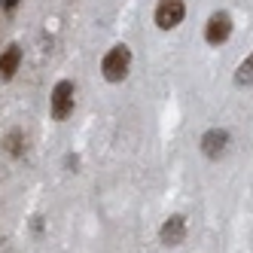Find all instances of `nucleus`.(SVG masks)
I'll return each instance as SVG.
<instances>
[{
    "mask_svg": "<svg viewBox=\"0 0 253 253\" xmlns=\"http://www.w3.org/2000/svg\"><path fill=\"white\" fill-rule=\"evenodd\" d=\"M131 70V49L125 43H116L107 49V55L101 58V74L107 83H122Z\"/></svg>",
    "mask_w": 253,
    "mask_h": 253,
    "instance_id": "obj_1",
    "label": "nucleus"
},
{
    "mask_svg": "<svg viewBox=\"0 0 253 253\" xmlns=\"http://www.w3.org/2000/svg\"><path fill=\"white\" fill-rule=\"evenodd\" d=\"M186 19V0H159L156 12H153V22L159 31H174L180 28Z\"/></svg>",
    "mask_w": 253,
    "mask_h": 253,
    "instance_id": "obj_2",
    "label": "nucleus"
},
{
    "mask_svg": "<svg viewBox=\"0 0 253 253\" xmlns=\"http://www.w3.org/2000/svg\"><path fill=\"white\" fill-rule=\"evenodd\" d=\"M74 95H77V88L70 80H61L55 83V88H52V95H49V110H52V119H67L70 113H74Z\"/></svg>",
    "mask_w": 253,
    "mask_h": 253,
    "instance_id": "obj_3",
    "label": "nucleus"
},
{
    "mask_svg": "<svg viewBox=\"0 0 253 253\" xmlns=\"http://www.w3.org/2000/svg\"><path fill=\"white\" fill-rule=\"evenodd\" d=\"M229 37H232V15L226 9L211 12V19L205 25V43L208 46H223Z\"/></svg>",
    "mask_w": 253,
    "mask_h": 253,
    "instance_id": "obj_4",
    "label": "nucleus"
},
{
    "mask_svg": "<svg viewBox=\"0 0 253 253\" xmlns=\"http://www.w3.org/2000/svg\"><path fill=\"white\" fill-rule=\"evenodd\" d=\"M159 238L165 247H180L186 241V216H180V213H171L165 223H162L159 229Z\"/></svg>",
    "mask_w": 253,
    "mask_h": 253,
    "instance_id": "obj_5",
    "label": "nucleus"
},
{
    "mask_svg": "<svg viewBox=\"0 0 253 253\" xmlns=\"http://www.w3.org/2000/svg\"><path fill=\"white\" fill-rule=\"evenodd\" d=\"M229 143H232V137H229L226 128H211V131L202 134V153L208 159H223L226 150H229Z\"/></svg>",
    "mask_w": 253,
    "mask_h": 253,
    "instance_id": "obj_6",
    "label": "nucleus"
},
{
    "mask_svg": "<svg viewBox=\"0 0 253 253\" xmlns=\"http://www.w3.org/2000/svg\"><path fill=\"white\" fill-rule=\"evenodd\" d=\"M19 64H22V46L9 43L3 52H0V80L9 83L15 74H19Z\"/></svg>",
    "mask_w": 253,
    "mask_h": 253,
    "instance_id": "obj_7",
    "label": "nucleus"
},
{
    "mask_svg": "<svg viewBox=\"0 0 253 253\" xmlns=\"http://www.w3.org/2000/svg\"><path fill=\"white\" fill-rule=\"evenodd\" d=\"M235 83H238V85H253V52L235 67Z\"/></svg>",
    "mask_w": 253,
    "mask_h": 253,
    "instance_id": "obj_8",
    "label": "nucleus"
},
{
    "mask_svg": "<svg viewBox=\"0 0 253 253\" xmlns=\"http://www.w3.org/2000/svg\"><path fill=\"white\" fill-rule=\"evenodd\" d=\"M9 153L12 156H22V131H12L9 134Z\"/></svg>",
    "mask_w": 253,
    "mask_h": 253,
    "instance_id": "obj_9",
    "label": "nucleus"
},
{
    "mask_svg": "<svg viewBox=\"0 0 253 253\" xmlns=\"http://www.w3.org/2000/svg\"><path fill=\"white\" fill-rule=\"evenodd\" d=\"M0 6H3L6 12H12L15 6H19V0H0Z\"/></svg>",
    "mask_w": 253,
    "mask_h": 253,
    "instance_id": "obj_10",
    "label": "nucleus"
}]
</instances>
